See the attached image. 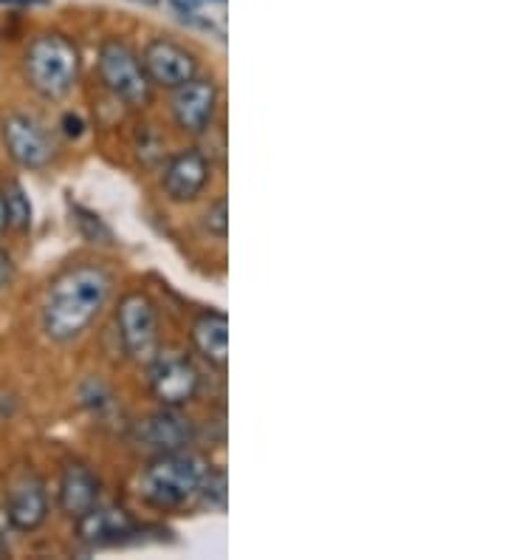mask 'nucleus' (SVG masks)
Listing matches in <instances>:
<instances>
[{
	"label": "nucleus",
	"mask_w": 508,
	"mask_h": 560,
	"mask_svg": "<svg viewBox=\"0 0 508 560\" xmlns=\"http://www.w3.org/2000/svg\"><path fill=\"white\" fill-rule=\"evenodd\" d=\"M12 275H14V267H12V258L7 255V249L0 246V292L12 283Z\"/></svg>",
	"instance_id": "aec40b11"
},
{
	"label": "nucleus",
	"mask_w": 508,
	"mask_h": 560,
	"mask_svg": "<svg viewBox=\"0 0 508 560\" xmlns=\"http://www.w3.org/2000/svg\"><path fill=\"white\" fill-rule=\"evenodd\" d=\"M203 226H206V233L215 235L217 241H226V235H229V201H226V196L212 201L206 215H203Z\"/></svg>",
	"instance_id": "6ab92c4d"
},
{
	"label": "nucleus",
	"mask_w": 508,
	"mask_h": 560,
	"mask_svg": "<svg viewBox=\"0 0 508 560\" xmlns=\"http://www.w3.org/2000/svg\"><path fill=\"white\" fill-rule=\"evenodd\" d=\"M46 0H0V7H40Z\"/></svg>",
	"instance_id": "5701e85b"
},
{
	"label": "nucleus",
	"mask_w": 508,
	"mask_h": 560,
	"mask_svg": "<svg viewBox=\"0 0 508 560\" xmlns=\"http://www.w3.org/2000/svg\"><path fill=\"white\" fill-rule=\"evenodd\" d=\"M102 485L99 476L82 462H68L60 472V485H57V501L60 510L68 518H80L94 504H99Z\"/></svg>",
	"instance_id": "4468645a"
},
{
	"label": "nucleus",
	"mask_w": 508,
	"mask_h": 560,
	"mask_svg": "<svg viewBox=\"0 0 508 560\" xmlns=\"http://www.w3.org/2000/svg\"><path fill=\"white\" fill-rule=\"evenodd\" d=\"M7 521L17 533H34L48 521L46 481L32 470L21 467L7 481Z\"/></svg>",
	"instance_id": "6e6552de"
},
{
	"label": "nucleus",
	"mask_w": 508,
	"mask_h": 560,
	"mask_svg": "<svg viewBox=\"0 0 508 560\" xmlns=\"http://www.w3.org/2000/svg\"><path fill=\"white\" fill-rule=\"evenodd\" d=\"M76 226H80L82 238L91 241V244H110L114 241V233L108 230V224L96 215V212L85 210V207H74Z\"/></svg>",
	"instance_id": "a211bd4d"
},
{
	"label": "nucleus",
	"mask_w": 508,
	"mask_h": 560,
	"mask_svg": "<svg viewBox=\"0 0 508 560\" xmlns=\"http://www.w3.org/2000/svg\"><path fill=\"white\" fill-rule=\"evenodd\" d=\"M66 133L74 139L82 133V119L76 114H66Z\"/></svg>",
	"instance_id": "412c9836"
},
{
	"label": "nucleus",
	"mask_w": 508,
	"mask_h": 560,
	"mask_svg": "<svg viewBox=\"0 0 508 560\" xmlns=\"http://www.w3.org/2000/svg\"><path fill=\"white\" fill-rule=\"evenodd\" d=\"M80 69V48L62 32H40L28 40L23 51V77L28 89L51 103H60L74 91Z\"/></svg>",
	"instance_id": "7ed1b4c3"
},
{
	"label": "nucleus",
	"mask_w": 508,
	"mask_h": 560,
	"mask_svg": "<svg viewBox=\"0 0 508 560\" xmlns=\"http://www.w3.org/2000/svg\"><path fill=\"white\" fill-rule=\"evenodd\" d=\"M114 275L99 264L82 260L62 269L46 289L40 308L43 331L51 342H71L82 337L108 306Z\"/></svg>",
	"instance_id": "f257e3e1"
},
{
	"label": "nucleus",
	"mask_w": 508,
	"mask_h": 560,
	"mask_svg": "<svg viewBox=\"0 0 508 560\" xmlns=\"http://www.w3.org/2000/svg\"><path fill=\"white\" fill-rule=\"evenodd\" d=\"M7 192V224L14 233H28L34 224V205L28 199V192L23 190L21 182H9L3 187Z\"/></svg>",
	"instance_id": "f3484780"
},
{
	"label": "nucleus",
	"mask_w": 508,
	"mask_h": 560,
	"mask_svg": "<svg viewBox=\"0 0 508 560\" xmlns=\"http://www.w3.org/2000/svg\"><path fill=\"white\" fill-rule=\"evenodd\" d=\"M0 139L9 159L23 171H46L57 156V144L46 125L23 110H12L0 119Z\"/></svg>",
	"instance_id": "423d86ee"
},
{
	"label": "nucleus",
	"mask_w": 508,
	"mask_h": 560,
	"mask_svg": "<svg viewBox=\"0 0 508 560\" xmlns=\"http://www.w3.org/2000/svg\"><path fill=\"white\" fill-rule=\"evenodd\" d=\"M133 535H139V524L122 506H110L99 501V504L91 506L88 513L76 518V538L91 549L116 547Z\"/></svg>",
	"instance_id": "f8f14e48"
},
{
	"label": "nucleus",
	"mask_w": 508,
	"mask_h": 560,
	"mask_svg": "<svg viewBox=\"0 0 508 560\" xmlns=\"http://www.w3.org/2000/svg\"><path fill=\"white\" fill-rule=\"evenodd\" d=\"M217 100H221L217 82L210 80V77L196 74L190 82L178 85L176 94H173V119H176L184 133L201 137L212 128V119L217 114Z\"/></svg>",
	"instance_id": "9d476101"
},
{
	"label": "nucleus",
	"mask_w": 508,
	"mask_h": 560,
	"mask_svg": "<svg viewBox=\"0 0 508 560\" xmlns=\"http://www.w3.org/2000/svg\"><path fill=\"white\" fill-rule=\"evenodd\" d=\"M116 328L122 340L125 354L133 362L147 365L158 351V312L147 294L130 292L116 308Z\"/></svg>",
	"instance_id": "0eeeda50"
},
{
	"label": "nucleus",
	"mask_w": 508,
	"mask_h": 560,
	"mask_svg": "<svg viewBox=\"0 0 508 560\" xmlns=\"http://www.w3.org/2000/svg\"><path fill=\"white\" fill-rule=\"evenodd\" d=\"M142 66L153 85L169 91H176L198 74L196 55L173 37H153L142 51Z\"/></svg>",
	"instance_id": "1a4fd4ad"
},
{
	"label": "nucleus",
	"mask_w": 508,
	"mask_h": 560,
	"mask_svg": "<svg viewBox=\"0 0 508 560\" xmlns=\"http://www.w3.org/2000/svg\"><path fill=\"white\" fill-rule=\"evenodd\" d=\"M147 383L162 408H184L201 390V371L184 351L158 349L147 362Z\"/></svg>",
	"instance_id": "39448f33"
},
{
	"label": "nucleus",
	"mask_w": 508,
	"mask_h": 560,
	"mask_svg": "<svg viewBox=\"0 0 508 560\" xmlns=\"http://www.w3.org/2000/svg\"><path fill=\"white\" fill-rule=\"evenodd\" d=\"M192 346L212 369L226 371L229 365V317L224 312H203L192 320Z\"/></svg>",
	"instance_id": "2eb2a0df"
},
{
	"label": "nucleus",
	"mask_w": 508,
	"mask_h": 560,
	"mask_svg": "<svg viewBox=\"0 0 508 560\" xmlns=\"http://www.w3.org/2000/svg\"><path fill=\"white\" fill-rule=\"evenodd\" d=\"M133 3H142V7H158L162 0H133Z\"/></svg>",
	"instance_id": "b1692460"
},
{
	"label": "nucleus",
	"mask_w": 508,
	"mask_h": 560,
	"mask_svg": "<svg viewBox=\"0 0 508 560\" xmlns=\"http://www.w3.org/2000/svg\"><path fill=\"white\" fill-rule=\"evenodd\" d=\"M212 162L206 159V153L198 151V148H187V151H178L176 156H169L167 167H164L162 187L164 196H167L173 205H190L206 190L210 185Z\"/></svg>",
	"instance_id": "9b49d317"
},
{
	"label": "nucleus",
	"mask_w": 508,
	"mask_h": 560,
	"mask_svg": "<svg viewBox=\"0 0 508 560\" xmlns=\"http://www.w3.org/2000/svg\"><path fill=\"white\" fill-rule=\"evenodd\" d=\"M96 69H99L102 85L128 108H147L153 103L156 85L150 82L142 57L119 37H108L102 43L99 55H96Z\"/></svg>",
	"instance_id": "20e7f679"
},
{
	"label": "nucleus",
	"mask_w": 508,
	"mask_h": 560,
	"mask_svg": "<svg viewBox=\"0 0 508 560\" xmlns=\"http://www.w3.org/2000/svg\"><path fill=\"white\" fill-rule=\"evenodd\" d=\"M7 192H3V185H0V235L7 233Z\"/></svg>",
	"instance_id": "4be33fe9"
},
{
	"label": "nucleus",
	"mask_w": 508,
	"mask_h": 560,
	"mask_svg": "<svg viewBox=\"0 0 508 560\" xmlns=\"http://www.w3.org/2000/svg\"><path fill=\"white\" fill-rule=\"evenodd\" d=\"M210 462L190 451L153 453L139 476V495L144 504L162 513H173L201 499L203 481L210 476Z\"/></svg>",
	"instance_id": "f03ea898"
},
{
	"label": "nucleus",
	"mask_w": 508,
	"mask_h": 560,
	"mask_svg": "<svg viewBox=\"0 0 508 560\" xmlns=\"http://www.w3.org/2000/svg\"><path fill=\"white\" fill-rule=\"evenodd\" d=\"M187 26L226 40V0H167Z\"/></svg>",
	"instance_id": "dca6fc26"
},
{
	"label": "nucleus",
	"mask_w": 508,
	"mask_h": 560,
	"mask_svg": "<svg viewBox=\"0 0 508 560\" xmlns=\"http://www.w3.org/2000/svg\"><path fill=\"white\" fill-rule=\"evenodd\" d=\"M135 436L142 442V447L153 453H169V451H187L196 439L190 419H184L178 408H162L156 413H150L139 428Z\"/></svg>",
	"instance_id": "ddd939ff"
}]
</instances>
